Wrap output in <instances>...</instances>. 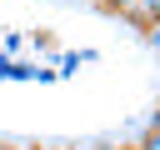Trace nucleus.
I'll list each match as a JSON object with an SVG mask.
<instances>
[{
  "mask_svg": "<svg viewBox=\"0 0 160 150\" xmlns=\"http://www.w3.org/2000/svg\"><path fill=\"white\" fill-rule=\"evenodd\" d=\"M80 60H95V55H90V50H80V55H70V50H65V55H60V75L80 70Z\"/></svg>",
  "mask_w": 160,
  "mask_h": 150,
  "instance_id": "obj_1",
  "label": "nucleus"
},
{
  "mask_svg": "<svg viewBox=\"0 0 160 150\" xmlns=\"http://www.w3.org/2000/svg\"><path fill=\"white\" fill-rule=\"evenodd\" d=\"M135 15H140L145 25H150V20H160V0H140V5H135Z\"/></svg>",
  "mask_w": 160,
  "mask_h": 150,
  "instance_id": "obj_2",
  "label": "nucleus"
},
{
  "mask_svg": "<svg viewBox=\"0 0 160 150\" xmlns=\"http://www.w3.org/2000/svg\"><path fill=\"white\" fill-rule=\"evenodd\" d=\"M140 150H160V130H145L140 135Z\"/></svg>",
  "mask_w": 160,
  "mask_h": 150,
  "instance_id": "obj_3",
  "label": "nucleus"
},
{
  "mask_svg": "<svg viewBox=\"0 0 160 150\" xmlns=\"http://www.w3.org/2000/svg\"><path fill=\"white\" fill-rule=\"evenodd\" d=\"M145 40H150V45L160 50V20H150V25H145Z\"/></svg>",
  "mask_w": 160,
  "mask_h": 150,
  "instance_id": "obj_4",
  "label": "nucleus"
},
{
  "mask_svg": "<svg viewBox=\"0 0 160 150\" xmlns=\"http://www.w3.org/2000/svg\"><path fill=\"white\" fill-rule=\"evenodd\" d=\"M90 5H105V10H125L130 0H90Z\"/></svg>",
  "mask_w": 160,
  "mask_h": 150,
  "instance_id": "obj_5",
  "label": "nucleus"
},
{
  "mask_svg": "<svg viewBox=\"0 0 160 150\" xmlns=\"http://www.w3.org/2000/svg\"><path fill=\"white\" fill-rule=\"evenodd\" d=\"M0 150H10V145H5V140H0Z\"/></svg>",
  "mask_w": 160,
  "mask_h": 150,
  "instance_id": "obj_6",
  "label": "nucleus"
}]
</instances>
